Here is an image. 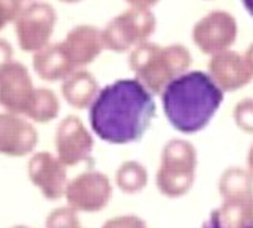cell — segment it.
I'll use <instances>...</instances> for the list:
<instances>
[{
    "mask_svg": "<svg viewBox=\"0 0 253 228\" xmlns=\"http://www.w3.org/2000/svg\"><path fill=\"white\" fill-rule=\"evenodd\" d=\"M155 114L150 91L139 80H119L103 88L89 111L90 127L111 144H128L142 138Z\"/></svg>",
    "mask_w": 253,
    "mask_h": 228,
    "instance_id": "cell-1",
    "label": "cell"
},
{
    "mask_svg": "<svg viewBox=\"0 0 253 228\" xmlns=\"http://www.w3.org/2000/svg\"><path fill=\"white\" fill-rule=\"evenodd\" d=\"M223 101V89L203 72L179 75L165 86L162 103L174 129L196 133L208 125Z\"/></svg>",
    "mask_w": 253,
    "mask_h": 228,
    "instance_id": "cell-2",
    "label": "cell"
},
{
    "mask_svg": "<svg viewBox=\"0 0 253 228\" xmlns=\"http://www.w3.org/2000/svg\"><path fill=\"white\" fill-rule=\"evenodd\" d=\"M196 154L184 141H172L165 147L160 170L157 173V187L168 198L185 196L195 182Z\"/></svg>",
    "mask_w": 253,
    "mask_h": 228,
    "instance_id": "cell-3",
    "label": "cell"
},
{
    "mask_svg": "<svg viewBox=\"0 0 253 228\" xmlns=\"http://www.w3.org/2000/svg\"><path fill=\"white\" fill-rule=\"evenodd\" d=\"M57 14L46 2H34L22 8L14 21V32L22 51L38 52L46 48L54 32Z\"/></svg>",
    "mask_w": 253,
    "mask_h": 228,
    "instance_id": "cell-4",
    "label": "cell"
},
{
    "mask_svg": "<svg viewBox=\"0 0 253 228\" xmlns=\"http://www.w3.org/2000/svg\"><path fill=\"white\" fill-rule=\"evenodd\" d=\"M37 91H34L27 68L10 62L0 70V105L13 113H29Z\"/></svg>",
    "mask_w": 253,
    "mask_h": 228,
    "instance_id": "cell-5",
    "label": "cell"
},
{
    "mask_svg": "<svg viewBox=\"0 0 253 228\" xmlns=\"http://www.w3.org/2000/svg\"><path fill=\"white\" fill-rule=\"evenodd\" d=\"M111 198V185L106 176L100 173H87L79 176L70 188V200L83 211H98Z\"/></svg>",
    "mask_w": 253,
    "mask_h": 228,
    "instance_id": "cell-6",
    "label": "cell"
},
{
    "mask_svg": "<svg viewBox=\"0 0 253 228\" xmlns=\"http://www.w3.org/2000/svg\"><path fill=\"white\" fill-rule=\"evenodd\" d=\"M55 144H57L60 159L65 163L73 165L89 157L92 138L76 117H68L60 124Z\"/></svg>",
    "mask_w": 253,
    "mask_h": 228,
    "instance_id": "cell-7",
    "label": "cell"
},
{
    "mask_svg": "<svg viewBox=\"0 0 253 228\" xmlns=\"http://www.w3.org/2000/svg\"><path fill=\"white\" fill-rule=\"evenodd\" d=\"M37 144V132L26 121L11 114H0V152L24 155Z\"/></svg>",
    "mask_w": 253,
    "mask_h": 228,
    "instance_id": "cell-8",
    "label": "cell"
},
{
    "mask_svg": "<svg viewBox=\"0 0 253 228\" xmlns=\"http://www.w3.org/2000/svg\"><path fill=\"white\" fill-rule=\"evenodd\" d=\"M60 45L75 67L89 64V62L100 52V48H101L97 30L92 27H83V26L71 30L67 35L65 42Z\"/></svg>",
    "mask_w": 253,
    "mask_h": 228,
    "instance_id": "cell-9",
    "label": "cell"
},
{
    "mask_svg": "<svg viewBox=\"0 0 253 228\" xmlns=\"http://www.w3.org/2000/svg\"><path fill=\"white\" fill-rule=\"evenodd\" d=\"M218 190L223 204L245 206L253 200V176L241 168H229L220 179Z\"/></svg>",
    "mask_w": 253,
    "mask_h": 228,
    "instance_id": "cell-10",
    "label": "cell"
},
{
    "mask_svg": "<svg viewBox=\"0 0 253 228\" xmlns=\"http://www.w3.org/2000/svg\"><path fill=\"white\" fill-rule=\"evenodd\" d=\"M73 67L75 65L71 64L62 45L46 46L42 51H38L34 57L35 72L47 81H57L68 76Z\"/></svg>",
    "mask_w": 253,
    "mask_h": 228,
    "instance_id": "cell-11",
    "label": "cell"
},
{
    "mask_svg": "<svg viewBox=\"0 0 253 228\" xmlns=\"http://www.w3.org/2000/svg\"><path fill=\"white\" fill-rule=\"evenodd\" d=\"M97 92V83L92 80L89 73H76L63 84V95L76 108H84L92 105Z\"/></svg>",
    "mask_w": 253,
    "mask_h": 228,
    "instance_id": "cell-12",
    "label": "cell"
},
{
    "mask_svg": "<svg viewBox=\"0 0 253 228\" xmlns=\"http://www.w3.org/2000/svg\"><path fill=\"white\" fill-rule=\"evenodd\" d=\"M117 184L124 192H141L147 184V171L136 162L124 163V167L117 173Z\"/></svg>",
    "mask_w": 253,
    "mask_h": 228,
    "instance_id": "cell-13",
    "label": "cell"
},
{
    "mask_svg": "<svg viewBox=\"0 0 253 228\" xmlns=\"http://www.w3.org/2000/svg\"><path fill=\"white\" fill-rule=\"evenodd\" d=\"M57 111H59V101L54 93L47 89H38L27 116L38 122H47L54 119Z\"/></svg>",
    "mask_w": 253,
    "mask_h": 228,
    "instance_id": "cell-14",
    "label": "cell"
},
{
    "mask_svg": "<svg viewBox=\"0 0 253 228\" xmlns=\"http://www.w3.org/2000/svg\"><path fill=\"white\" fill-rule=\"evenodd\" d=\"M22 0H0V30H3L8 22L16 21L21 13Z\"/></svg>",
    "mask_w": 253,
    "mask_h": 228,
    "instance_id": "cell-15",
    "label": "cell"
},
{
    "mask_svg": "<svg viewBox=\"0 0 253 228\" xmlns=\"http://www.w3.org/2000/svg\"><path fill=\"white\" fill-rule=\"evenodd\" d=\"M201 228H253V224H250V222H241V224L226 222V220L220 217L217 209H213Z\"/></svg>",
    "mask_w": 253,
    "mask_h": 228,
    "instance_id": "cell-16",
    "label": "cell"
},
{
    "mask_svg": "<svg viewBox=\"0 0 253 228\" xmlns=\"http://www.w3.org/2000/svg\"><path fill=\"white\" fill-rule=\"evenodd\" d=\"M103 228H147V225L136 216H122L109 220Z\"/></svg>",
    "mask_w": 253,
    "mask_h": 228,
    "instance_id": "cell-17",
    "label": "cell"
},
{
    "mask_svg": "<svg viewBox=\"0 0 253 228\" xmlns=\"http://www.w3.org/2000/svg\"><path fill=\"white\" fill-rule=\"evenodd\" d=\"M237 122L245 130L253 132V101H247L237 108Z\"/></svg>",
    "mask_w": 253,
    "mask_h": 228,
    "instance_id": "cell-18",
    "label": "cell"
},
{
    "mask_svg": "<svg viewBox=\"0 0 253 228\" xmlns=\"http://www.w3.org/2000/svg\"><path fill=\"white\" fill-rule=\"evenodd\" d=\"M11 56H13L11 45L8 43L6 40H3V38H0V70H2L5 65L10 64Z\"/></svg>",
    "mask_w": 253,
    "mask_h": 228,
    "instance_id": "cell-19",
    "label": "cell"
},
{
    "mask_svg": "<svg viewBox=\"0 0 253 228\" xmlns=\"http://www.w3.org/2000/svg\"><path fill=\"white\" fill-rule=\"evenodd\" d=\"M249 173L253 176V147L250 149V154H249Z\"/></svg>",
    "mask_w": 253,
    "mask_h": 228,
    "instance_id": "cell-20",
    "label": "cell"
},
{
    "mask_svg": "<svg viewBox=\"0 0 253 228\" xmlns=\"http://www.w3.org/2000/svg\"><path fill=\"white\" fill-rule=\"evenodd\" d=\"M247 217H249V220L253 224V200L249 203V206H247Z\"/></svg>",
    "mask_w": 253,
    "mask_h": 228,
    "instance_id": "cell-21",
    "label": "cell"
},
{
    "mask_svg": "<svg viewBox=\"0 0 253 228\" xmlns=\"http://www.w3.org/2000/svg\"><path fill=\"white\" fill-rule=\"evenodd\" d=\"M244 5H245V8L249 10V13L253 16V0H242Z\"/></svg>",
    "mask_w": 253,
    "mask_h": 228,
    "instance_id": "cell-22",
    "label": "cell"
},
{
    "mask_svg": "<svg viewBox=\"0 0 253 228\" xmlns=\"http://www.w3.org/2000/svg\"><path fill=\"white\" fill-rule=\"evenodd\" d=\"M60 2H65V3H73V2H79V0H60Z\"/></svg>",
    "mask_w": 253,
    "mask_h": 228,
    "instance_id": "cell-23",
    "label": "cell"
}]
</instances>
